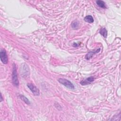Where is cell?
Instances as JSON below:
<instances>
[{
	"label": "cell",
	"instance_id": "14",
	"mask_svg": "<svg viewBox=\"0 0 121 121\" xmlns=\"http://www.w3.org/2000/svg\"><path fill=\"white\" fill-rule=\"evenodd\" d=\"M3 100V97H2V95H1V102H2Z\"/></svg>",
	"mask_w": 121,
	"mask_h": 121
},
{
	"label": "cell",
	"instance_id": "4",
	"mask_svg": "<svg viewBox=\"0 0 121 121\" xmlns=\"http://www.w3.org/2000/svg\"><path fill=\"white\" fill-rule=\"evenodd\" d=\"M27 86L34 96H39L40 95L39 89L33 84L28 83L27 84Z\"/></svg>",
	"mask_w": 121,
	"mask_h": 121
},
{
	"label": "cell",
	"instance_id": "3",
	"mask_svg": "<svg viewBox=\"0 0 121 121\" xmlns=\"http://www.w3.org/2000/svg\"><path fill=\"white\" fill-rule=\"evenodd\" d=\"M0 56H1V60L4 64L6 65L8 63V57L6 51L4 49H1L0 52Z\"/></svg>",
	"mask_w": 121,
	"mask_h": 121
},
{
	"label": "cell",
	"instance_id": "8",
	"mask_svg": "<svg viewBox=\"0 0 121 121\" xmlns=\"http://www.w3.org/2000/svg\"><path fill=\"white\" fill-rule=\"evenodd\" d=\"M96 4H97V5L99 7H100L101 8H103V9H106V6L105 5V4L103 1H100V0H98V1H96Z\"/></svg>",
	"mask_w": 121,
	"mask_h": 121
},
{
	"label": "cell",
	"instance_id": "2",
	"mask_svg": "<svg viewBox=\"0 0 121 121\" xmlns=\"http://www.w3.org/2000/svg\"><path fill=\"white\" fill-rule=\"evenodd\" d=\"M58 82L68 89H75V87L72 82L65 79L60 78L58 80Z\"/></svg>",
	"mask_w": 121,
	"mask_h": 121
},
{
	"label": "cell",
	"instance_id": "12",
	"mask_svg": "<svg viewBox=\"0 0 121 121\" xmlns=\"http://www.w3.org/2000/svg\"><path fill=\"white\" fill-rule=\"evenodd\" d=\"M79 22L77 20H74L72 23V27L74 29H77L79 27Z\"/></svg>",
	"mask_w": 121,
	"mask_h": 121
},
{
	"label": "cell",
	"instance_id": "5",
	"mask_svg": "<svg viewBox=\"0 0 121 121\" xmlns=\"http://www.w3.org/2000/svg\"><path fill=\"white\" fill-rule=\"evenodd\" d=\"M22 67H21V73L22 77L24 76H28L29 75V69L27 65H26L25 64H22Z\"/></svg>",
	"mask_w": 121,
	"mask_h": 121
},
{
	"label": "cell",
	"instance_id": "7",
	"mask_svg": "<svg viewBox=\"0 0 121 121\" xmlns=\"http://www.w3.org/2000/svg\"><path fill=\"white\" fill-rule=\"evenodd\" d=\"M100 51V48H98V49H97L95 51L89 52L85 56V59L87 60H89L90 59H91L92 57V56L94 54L98 53Z\"/></svg>",
	"mask_w": 121,
	"mask_h": 121
},
{
	"label": "cell",
	"instance_id": "13",
	"mask_svg": "<svg viewBox=\"0 0 121 121\" xmlns=\"http://www.w3.org/2000/svg\"><path fill=\"white\" fill-rule=\"evenodd\" d=\"M73 46H74V47H77V46H78V44H77V43H74L73 44Z\"/></svg>",
	"mask_w": 121,
	"mask_h": 121
},
{
	"label": "cell",
	"instance_id": "1",
	"mask_svg": "<svg viewBox=\"0 0 121 121\" xmlns=\"http://www.w3.org/2000/svg\"><path fill=\"white\" fill-rule=\"evenodd\" d=\"M12 81L13 84L15 87H18L19 85V81L18 80V73L17 67L15 64H13V69H12Z\"/></svg>",
	"mask_w": 121,
	"mask_h": 121
},
{
	"label": "cell",
	"instance_id": "10",
	"mask_svg": "<svg viewBox=\"0 0 121 121\" xmlns=\"http://www.w3.org/2000/svg\"><path fill=\"white\" fill-rule=\"evenodd\" d=\"M100 34L104 37V38H106L107 36V31L105 28H101L99 31Z\"/></svg>",
	"mask_w": 121,
	"mask_h": 121
},
{
	"label": "cell",
	"instance_id": "6",
	"mask_svg": "<svg viewBox=\"0 0 121 121\" xmlns=\"http://www.w3.org/2000/svg\"><path fill=\"white\" fill-rule=\"evenodd\" d=\"M95 80V79L93 77H90L88 78L85 79L84 80H82L81 81L80 83L82 86H85L89 84H90L92 82H93Z\"/></svg>",
	"mask_w": 121,
	"mask_h": 121
},
{
	"label": "cell",
	"instance_id": "11",
	"mask_svg": "<svg viewBox=\"0 0 121 121\" xmlns=\"http://www.w3.org/2000/svg\"><path fill=\"white\" fill-rule=\"evenodd\" d=\"M20 98L26 104H28V105H30V102L29 101V100L28 99V98L27 97H26L25 96L22 95H20L19 96Z\"/></svg>",
	"mask_w": 121,
	"mask_h": 121
},
{
	"label": "cell",
	"instance_id": "9",
	"mask_svg": "<svg viewBox=\"0 0 121 121\" xmlns=\"http://www.w3.org/2000/svg\"><path fill=\"white\" fill-rule=\"evenodd\" d=\"M84 20L89 23H92L94 22V20L93 17L91 15H88L84 18Z\"/></svg>",
	"mask_w": 121,
	"mask_h": 121
}]
</instances>
